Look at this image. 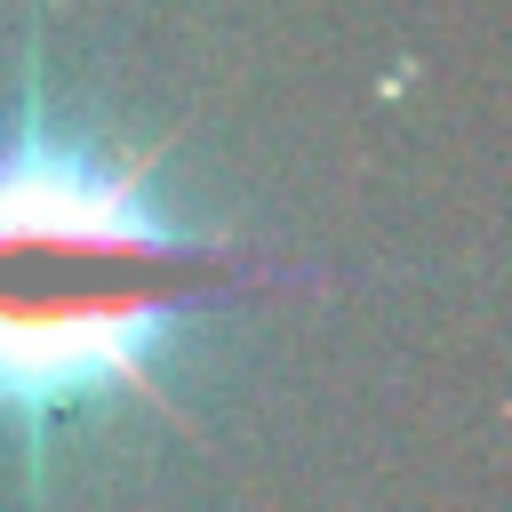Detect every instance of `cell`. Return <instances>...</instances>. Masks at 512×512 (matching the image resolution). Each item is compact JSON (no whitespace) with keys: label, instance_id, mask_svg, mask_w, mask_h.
Masks as SVG:
<instances>
[{"label":"cell","instance_id":"obj_1","mask_svg":"<svg viewBox=\"0 0 512 512\" xmlns=\"http://www.w3.org/2000/svg\"><path fill=\"white\" fill-rule=\"evenodd\" d=\"M312 280L304 264L176 224L152 160H104L56 128L32 40L24 112L0 128V432L16 440L24 496L48 488V440L80 408L144 400L192 432L168 400L176 336L224 296Z\"/></svg>","mask_w":512,"mask_h":512}]
</instances>
